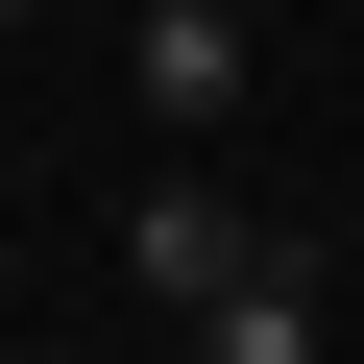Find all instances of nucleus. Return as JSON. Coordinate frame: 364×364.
<instances>
[{
	"instance_id": "nucleus-1",
	"label": "nucleus",
	"mask_w": 364,
	"mask_h": 364,
	"mask_svg": "<svg viewBox=\"0 0 364 364\" xmlns=\"http://www.w3.org/2000/svg\"><path fill=\"white\" fill-rule=\"evenodd\" d=\"M243 73H267V25L243 0H122V97L195 146V122H243Z\"/></svg>"
},
{
	"instance_id": "nucleus-2",
	"label": "nucleus",
	"mask_w": 364,
	"mask_h": 364,
	"mask_svg": "<svg viewBox=\"0 0 364 364\" xmlns=\"http://www.w3.org/2000/svg\"><path fill=\"white\" fill-rule=\"evenodd\" d=\"M243 267H267V219L219 195V170H146V195H122V291H170V316H219Z\"/></svg>"
},
{
	"instance_id": "nucleus-3",
	"label": "nucleus",
	"mask_w": 364,
	"mask_h": 364,
	"mask_svg": "<svg viewBox=\"0 0 364 364\" xmlns=\"http://www.w3.org/2000/svg\"><path fill=\"white\" fill-rule=\"evenodd\" d=\"M195 364H340V316H316V243H267V267L195 316Z\"/></svg>"
},
{
	"instance_id": "nucleus-4",
	"label": "nucleus",
	"mask_w": 364,
	"mask_h": 364,
	"mask_svg": "<svg viewBox=\"0 0 364 364\" xmlns=\"http://www.w3.org/2000/svg\"><path fill=\"white\" fill-rule=\"evenodd\" d=\"M0 25H49V0H0Z\"/></svg>"
}]
</instances>
